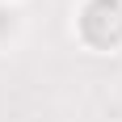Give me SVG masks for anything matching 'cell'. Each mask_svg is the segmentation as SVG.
Returning a JSON list of instances; mask_svg holds the SVG:
<instances>
[{
	"label": "cell",
	"instance_id": "cell-2",
	"mask_svg": "<svg viewBox=\"0 0 122 122\" xmlns=\"http://www.w3.org/2000/svg\"><path fill=\"white\" fill-rule=\"evenodd\" d=\"M9 30H13V13H4V9H0V34H9Z\"/></svg>",
	"mask_w": 122,
	"mask_h": 122
},
{
	"label": "cell",
	"instance_id": "cell-1",
	"mask_svg": "<svg viewBox=\"0 0 122 122\" xmlns=\"http://www.w3.org/2000/svg\"><path fill=\"white\" fill-rule=\"evenodd\" d=\"M80 34L93 46H118L122 42V0H88L80 9Z\"/></svg>",
	"mask_w": 122,
	"mask_h": 122
}]
</instances>
